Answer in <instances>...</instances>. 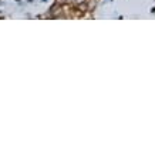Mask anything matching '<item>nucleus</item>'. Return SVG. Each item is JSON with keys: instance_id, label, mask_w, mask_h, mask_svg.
<instances>
[{"instance_id": "obj_1", "label": "nucleus", "mask_w": 155, "mask_h": 155, "mask_svg": "<svg viewBox=\"0 0 155 155\" xmlns=\"http://www.w3.org/2000/svg\"><path fill=\"white\" fill-rule=\"evenodd\" d=\"M95 2H97V0H95Z\"/></svg>"}]
</instances>
